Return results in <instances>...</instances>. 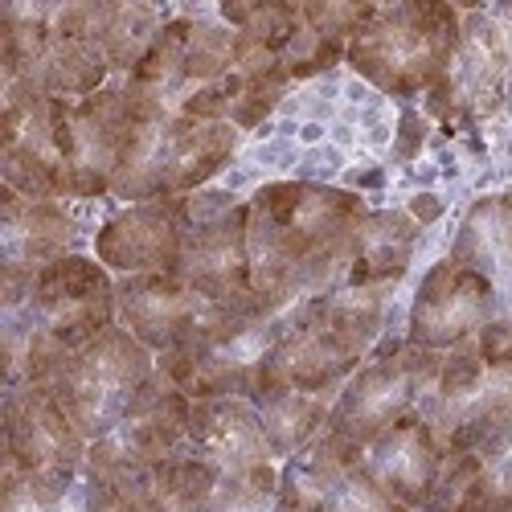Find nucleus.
<instances>
[{
    "mask_svg": "<svg viewBox=\"0 0 512 512\" xmlns=\"http://www.w3.org/2000/svg\"><path fill=\"white\" fill-rule=\"evenodd\" d=\"M365 201L345 189L279 181L250 201V291L279 312L300 291H316L340 263H353Z\"/></svg>",
    "mask_w": 512,
    "mask_h": 512,
    "instance_id": "obj_1",
    "label": "nucleus"
},
{
    "mask_svg": "<svg viewBox=\"0 0 512 512\" xmlns=\"http://www.w3.org/2000/svg\"><path fill=\"white\" fill-rule=\"evenodd\" d=\"M381 328V291L349 287L345 295H312L279 328L267 357L283 369L287 386L320 394L345 377Z\"/></svg>",
    "mask_w": 512,
    "mask_h": 512,
    "instance_id": "obj_2",
    "label": "nucleus"
},
{
    "mask_svg": "<svg viewBox=\"0 0 512 512\" xmlns=\"http://www.w3.org/2000/svg\"><path fill=\"white\" fill-rule=\"evenodd\" d=\"M463 25L443 0H414L398 9H377V17L349 41V62L357 74L377 82L390 95L431 91L451 74Z\"/></svg>",
    "mask_w": 512,
    "mask_h": 512,
    "instance_id": "obj_3",
    "label": "nucleus"
},
{
    "mask_svg": "<svg viewBox=\"0 0 512 512\" xmlns=\"http://www.w3.org/2000/svg\"><path fill=\"white\" fill-rule=\"evenodd\" d=\"M148 345L127 332L107 328L87 349H78L66 365V373L54 381V398L74 418V426L87 439H107L111 426L127 418V402L152 377Z\"/></svg>",
    "mask_w": 512,
    "mask_h": 512,
    "instance_id": "obj_4",
    "label": "nucleus"
},
{
    "mask_svg": "<svg viewBox=\"0 0 512 512\" xmlns=\"http://www.w3.org/2000/svg\"><path fill=\"white\" fill-rule=\"evenodd\" d=\"M443 357L439 349H422V345H390L381 349V357L361 369L349 390L340 394L332 410V431L345 435L361 447H369L377 435H386L398 418L410 414L418 390L426 381H439Z\"/></svg>",
    "mask_w": 512,
    "mask_h": 512,
    "instance_id": "obj_5",
    "label": "nucleus"
},
{
    "mask_svg": "<svg viewBox=\"0 0 512 512\" xmlns=\"http://www.w3.org/2000/svg\"><path fill=\"white\" fill-rule=\"evenodd\" d=\"M29 304L41 316V328L58 336L70 353H78L111 328L119 295L99 263L78 259V254H62V259L37 271Z\"/></svg>",
    "mask_w": 512,
    "mask_h": 512,
    "instance_id": "obj_6",
    "label": "nucleus"
},
{
    "mask_svg": "<svg viewBox=\"0 0 512 512\" xmlns=\"http://www.w3.org/2000/svg\"><path fill=\"white\" fill-rule=\"evenodd\" d=\"M492 304H496V287L488 275L455 259L435 263L410 308V345L422 349L463 345L467 336L492 320Z\"/></svg>",
    "mask_w": 512,
    "mask_h": 512,
    "instance_id": "obj_7",
    "label": "nucleus"
},
{
    "mask_svg": "<svg viewBox=\"0 0 512 512\" xmlns=\"http://www.w3.org/2000/svg\"><path fill=\"white\" fill-rule=\"evenodd\" d=\"M189 218H185V197H156L123 209L111 218L99 238V263L127 275H173L185 250Z\"/></svg>",
    "mask_w": 512,
    "mask_h": 512,
    "instance_id": "obj_8",
    "label": "nucleus"
},
{
    "mask_svg": "<svg viewBox=\"0 0 512 512\" xmlns=\"http://www.w3.org/2000/svg\"><path fill=\"white\" fill-rule=\"evenodd\" d=\"M173 275L209 304L242 300L250 291V205H234L226 218L193 226Z\"/></svg>",
    "mask_w": 512,
    "mask_h": 512,
    "instance_id": "obj_9",
    "label": "nucleus"
},
{
    "mask_svg": "<svg viewBox=\"0 0 512 512\" xmlns=\"http://www.w3.org/2000/svg\"><path fill=\"white\" fill-rule=\"evenodd\" d=\"M5 455H13L25 472H74V463L87 455V435L62 410L54 390L29 386L5 406Z\"/></svg>",
    "mask_w": 512,
    "mask_h": 512,
    "instance_id": "obj_10",
    "label": "nucleus"
},
{
    "mask_svg": "<svg viewBox=\"0 0 512 512\" xmlns=\"http://www.w3.org/2000/svg\"><path fill=\"white\" fill-rule=\"evenodd\" d=\"M115 295L127 332L160 353L193 340L205 316V300L177 275H127Z\"/></svg>",
    "mask_w": 512,
    "mask_h": 512,
    "instance_id": "obj_11",
    "label": "nucleus"
},
{
    "mask_svg": "<svg viewBox=\"0 0 512 512\" xmlns=\"http://www.w3.org/2000/svg\"><path fill=\"white\" fill-rule=\"evenodd\" d=\"M304 476V484L316 492L324 512H410L402 500H394L381 488L365 463V447L328 431L308 459L291 463Z\"/></svg>",
    "mask_w": 512,
    "mask_h": 512,
    "instance_id": "obj_12",
    "label": "nucleus"
},
{
    "mask_svg": "<svg viewBox=\"0 0 512 512\" xmlns=\"http://www.w3.org/2000/svg\"><path fill=\"white\" fill-rule=\"evenodd\" d=\"M369 472L373 480L386 488L394 500H402L406 508L426 504L435 492L439 467H443V447L435 439V426L422 422L414 414L398 418L386 435H377L369 443Z\"/></svg>",
    "mask_w": 512,
    "mask_h": 512,
    "instance_id": "obj_13",
    "label": "nucleus"
},
{
    "mask_svg": "<svg viewBox=\"0 0 512 512\" xmlns=\"http://www.w3.org/2000/svg\"><path fill=\"white\" fill-rule=\"evenodd\" d=\"M189 439L201 459H209L222 476L246 472L254 463L271 459V443L263 431V418L238 398H209L193 402Z\"/></svg>",
    "mask_w": 512,
    "mask_h": 512,
    "instance_id": "obj_14",
    "label": "nucleus"
},
{
    "mask_svg": "<svg viewBox=\"0 0 512 512\" xmlns=\"http://www.w3.org/2000/svg\"><path fill=\"white\" fill-rule=\"evenodd\" d=\"M238 132L230 123H201L189 115L168 119L164 127V197H181L205 185L234 156Z\"/></svg>",
    "mask_w": 512,
    "mask_h": 512,
    "instance_id": "obj_15",
    "label": "nucleus"
},
{
    "mask_svg": "<svg viewBox=\"0 0 512 512\" xmlns=\"http://www.w3.org/2000/svg\"><path fill=\"white\" fill-rule=\"evenodd\" d=\"M418 226L406 213H365V222L357 226L353 242V263H349V287H381L394 283L410 254H414Z\"/></svg>",
    "mask_w": 512,
    "mask_h": 512,
    "instance_id": "obj_16",
    "label": "nucleus"
},
{
    "mask_svg": "<svg viewBox=\"0 0 512 512\" xmlns=\"http://www.w3.org/2000/svg\"><path fill=\"white\" fill-rule=\"evenodd\" d=\"M455 263L472 267L492 279V271H512V193L484 197L463 218V230L455 238Z\"/></svg>",
    "mask_w": 512,
    "mask_h": 512,
    "instance_id": "obj_17",
    "label": "nucleus"
},
{
    "mask_svg": "<svg viewBox=\"0 0 512 512\" xmlns=\"http://www.w3.org/2000/svg\"><path fill=\"white\" fill-rule=\"evenodd\" d=\"M107 70L111 62L95 41H54L50 58L29 78H37L50 99H91L95 91H103Z\"/></svg>",
    "mask_w": 512,
    "mask_h": 512,
    "instance_id": "obj_18",
    "label": "nucleus"
},
{
    "mask_svg": "<svg viewBox=\"0 0 512 512\" xmlns=\"http://www.w3.org/2000/svg\"><path fill=\"white\" fill-rule=\"evenodd\" d=\"M5 234H9V259L41 271L46 263L66 254V246L74 238V222L54 201H25L17 218L5 222Z\"/></svg>",
    "mask_w": 512,
    "mask_h": 512,
    "instance_id": "obj_19",
    "label": "nucleus"
},
{
    "mask_svg": "<svg viewBox=\"0 0 512 512\" xmlns=\"http://www.w3.org/2000/svg\"><path fill=\"white\" fill-rule=\"evenodd\" d=\"M328 418V406L316 398V394H300L291 390L287 398L271 402L263 410V431H267V443H271V455H291L300 451L316 431L320 422Z\"/></svg>",
    "mask_w": 512,
    "mask_h": 512,
    "instance_id": "obj_20",
    "label": "nucleus"
},
{
    "mask_svg": "<svg viewBox=\"0 0 512 512\" xmlns=\"http://www.w3.org/2000/svg\"><path fill=\"white\" fill-rule=\"evenodd\" d=\"M156 33H160L156 9H148V5H115L111 21H107V29L99 37V46H103L111 70H136V62L148 54Z\"/></svg>",
    "mask_w": 512,
    "mask_h": 512,
    "instance_id": "obj_21",
    "label": "nucleus"
},
{
    "mask_svg": "<svg viewBox=\"0 0 512 512\" xmlns=\"http://www.w3.org/2000/svg\"><path fill=\"white\" fill-rule=\"evenodd\" d=\"M66 160L41 152L33 144H17L5 152V185L17 189L25 201H54L62 197Z\"/></svg>",
    "mask_w": 512,
    "mask_h": 512,
    "instance_id": "obj_22",
    "label": "nucleus"
},
{
    "mask_svg": "<svg viewBox=\"0 0 512 512\" xmlns=\"http://www.w3.org/2000/svg\"><path fill=\"white\" fill-rule=\"evenodd\" d=\"M193 21L189 17H177V21H168L160 25V33L152 37V46L148 54L136 62L132 70V82H140V87H164L168 78H181V62H185V50H189V37H193Z\"/></svg>",
    "mask_w": 512,
    "mask_h": 512,
    "instance_id": "obj_23",
    "label": "nucleus"
},
{
    "mask_svg": "<svg viewBox=\"0 0 512 512\" xmlns=\"http://www.w3.org/2000/svg\"><path fill=\"white\" fill-rule=\"evenodd\" d=\"M234 41L238 33L218 29V25H197L189 37V50L181 62V78H197V82H218L226 78V70L234 66Z\"/></svg>",
    "mask_w": 512,
    "mask_h": 512,
    "instance_id": "obj_24",
    "label": "nucleus"
},
{
    "mask_svg": "<svg viewBox=\"0 0 512 512\" xmlns=\"http://www.w3.org/2000/svg\"><path fill=\"white\" fill-rule=\"evenodd\" d=\"M287 82H291L287 62H279V66H271V70H263V74L242 78V95H238L234 107H230L234 127H259V123L271 115V107L283 99Z\"/></svg>",
    "mask_w": 512,
    "mask_h": 512,
    "instance_id": "obj_25",
    "label": "nucleus"
},
{
    "mask_svg": "<svg viewBox=\"0 0 512 512\" xmlns=\"http://www.w3.org/2000/svg\"><path fill=\"white\" fill-rule=\"evenodd\" d=\"M304 13V25L316 33V37H328V41H353L373 17L377 9L373 5H340V0H316V5H300Z\"/></svg>",
    "mask_w": 512,
    "mask_h": 512,
    "instance_id": "obj_26",
    "label": "nucleus"
},
{
    "mask_svg": "<svg viewBox=\"0 0 512 512\" xmlns=\"http://www.w3.org/2000/svg\"><path fill=\"white\" fill-rule=\"evenodd\" d=\"M70 349L62 345L58 336H50L46 328H37V332H29V340H25V381L29 386H54V381L66 373V365H70Z\"/></svg>",
    "mask_w": 512,
    "mask_h": 512,
    "instance_id": "obj_27",
    "label": "nucleus"
},
{
    "mask_svg": "<svg viewBox=\"0 0 512 512\" xmlns=\"http://www.w3.org/2000/svg\"><path fill=\"white\" fill-rule=\"evenodd\" d=\"M484 386V357L472 345H455V353L439 369V398L443 402H463Z\"/></svg>",
    "mask_w": 512,
    "mask_h": 512,
    "instance_id": "obj_28",
    "label": "nucleus"
},
{
    "mask_svg": "<svg viewBox=\"0 0 512 512\" xmlns=\"http://www.w3.org/2000/svg\"><path fill=\"white\" fill-rule=\"evenodd\" d=\"M349 50H345V41H328V37H316V46L300 58V62H291L287 70H291V78H312V74H324V70H332L340 58H345Z\"/></svg>",
    "mask_w": 512,
    "mask_h": 512,
    "instance_id": "obj_29",
    "label": "nucleus"
},
{
    "mask_svg": "<svg viewBox=\"0 0 512 512\" xmlns=\"http://www.w3.org/2000/svg\"><path fill=\"white\" fill-rule=\"evenodd\" d=\"M275 512H324V504L304 484V476L295 472V467H287V476L279 480V508Z\"/></svg>",
    "mask_w": 512,
    "mask_h": 512,
    "instance_id": "obj_30",
    "label": "nucleus"
},
{
    "mask_svg": "<svg viewBox=\"0 0 512 512\" xmlns=\"http://www.w3.org/2000/svg\"><path fill=\"white\" fill-rule=\"evenodd\" d=\"M422 144H426V119H422L414 107H406L402 119H398V144H394V156H398V160H414V156L422 152Z\"/></svg>",
    "mask_w": 512,
    "mask_h": 512,
    "instance_id": "obj_31",
    "label": "nucleus"
},
{
    "mask_svg": "<svg viewBox=\"0 0 512 512\" xmlns=\"http://www.w3.org/2000/svg\"><path fill=\"white\" fill-rule=\"evenodd\" d=\"M410 213H414L418 222H435L439 213H443V201H439L435 193H418V197L410 201Z\"/></svg>",
    "mask_w": 512,
    "mask_h": 512,
    "instance_id": "obj_32",
    "label": "nucleus"
}]
</instances>
